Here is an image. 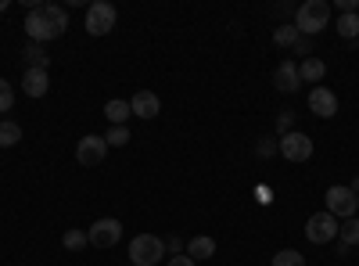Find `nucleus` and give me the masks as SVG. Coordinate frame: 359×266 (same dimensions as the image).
Here are the masks:
<instances>
[{
    "label": "nucleus",
    "mask_w": 359,
    "mask_h": 266,
    "mask_svg": "<svg viewBox=\"0 0 359 266\" xmlns=\"http://www.w3.org/2000/svg\"><path fill=\"white\" fill-rule=\"evenodd\" d=\"M65 29H69V15L57 4H33L25 15V33L33 44H50L57 36H65Z\"/></svg>",
    "instance_id": "f257e3e1"
},
{
    "label": "nucleus",
    "mask_w": 359,
    "mask_h": 266,
    "mask_svg": "<svg viewBox=\"0 0 359 266\" xmlns=\"http://www.w3.org/2000/svg\"><path fill=\"white\" fill-rule=\"evenodd\" d=\"M327 22H331V4H327V0H306V4L294 11V29H298L302 36L323 33Z\"/></svg>",
    "instance_id": "f03ea898"
},
{
    "label": "nucleus",
    "mask_w": 359,
    "mask_h": 266,
    "mask_svg": "<svg viewBox=\"0 0 359 266\" xmlns=\"http://www.w3.org/2000/svg\"><path fill=\"white\" fill-rule=\"evenodd\" d=\"M165 259V241L155 238V234H137L130 241V262L133 266H155Z\"/></svg>",
    "instance_id": "7ed1b4c3"
},
{
    "label": "nucleus",
    "mask_w": 359,
    "mask_h": 266,
    "mask_svg": "<svg viewBox=\"0 0 359 266\" xmlns=\"http://www.w3.org/2000/svg\"><path fill=\"white\" fill-rule=\"evenodd\" d=\"M327 213H331L334 220H352L359 213V194L345 184L327 187Z\"/></svg>",
    "instance_id": "20e7f679"
},
{
    "label": "nucleus",
    "mask_w": 359,
    "mask_h": 266,
    "mask_svg": "<svg viewBox=\"0 0 359 266\" xmlns=\"http://www.w3.org/2000/svg\"><path fill=\"white\" fill-rule=\"evenodd\" d=\"M115 22H118V11H115V4H108V0H97V4L86 8V33L90 36H108L115 29Z\"/></svg>",
    "instance_id": "39448f33"
},
{
    "label": "nucleus",
    "mask_w": 359,
    "mask_h": 266,
    "mask_svg": "<svg viewBox=\"0 0 359 266\" xmlns=\"http://www.w3.org/2000/svg\"><path fill=\"white\" fill-rule=\"evenodd\" d=\"M277 147H280V155H284L287 162H309V159H313V137L298 133V130L284 133V137L277 140Z\"/></svg>",
    "instance_id": "423d86ee"
},
{
    "label": "nucleus",
    "mask_w": 359,
    "mask_h": 266,
    "mask_svg": "<svg viewBox=\"0 0 359 266\" xmlns=\"http://www.w3.org/2000/svg\"><path fill=\"white\" fill-rule=\"evenodd\" d=\"M338 227H341V223L327 213V209H323V213H313L309 223H306V238H309L313 245H327V241L338 238Z\"/></svg>",
    "instance_id": "0eeeda50"
},
{
    "label": "nucleus",
    "mask_w": 359,
    "mask_h": 266,
    "mask_svg": "<svg viewBox=\"0 0 359 266\" xmlns=\"http://www.w3.org/2000/svg\"><path fill=\"white\" fill-rule=\"evenodd\" d=\"M86 238H90V245H94V248H115L118 241H123V223L104 216V220H97L94 227L86 230Z\"/></svg>",
    "instance_id": "6e6552de"
},
{
    "label": "nucleus",
    "mask_w": 359,
    "mask_h": 266,
    "mask_svg": "<svg viewBox=\"0 0 359 266\" xmlns=\"http://www.w3.org/2000/svg\"><path fill=\"white\" fill-rule=\"evenodd\" d=\"M104 155H108V140L97 137V133H86V137L76 144V159H79V166H101Z\"/></svg>",
    "instance_id": "1a4fd4ad"
},
{
    "label": "nucleus",
    "mask_w": 359,
    "mask_h": 266,
    "mask_svg": "<svg viewBox=\"0 0 359 266\" xmlns=\"http://www.w3.org/2000/svg\"><path fill=\"white\" fill-rule=\"evenodd\" d=\"M309 112L320 115V119H334V115H338V98L327 91V86H313V94H309Z\"/></svg>",
    "instance_id": "9d476101"
},
{
    "label": "nucleus",
    "mask_w": 359,
    "mask_h": 266,
    "mask_svg": "<svg viewBox=\"0 0 359 266\" xmlns=\"http://www.w3.org/2000/svg\"><path fill=\"white\" fill-rule=\"evenodd\" d=\"M273 86L280 94H294L298 86H302V76H298V65L291 62V58H284V62L273 69Z\"/></svg>",
    "instance_id": "9b49d317"
},
{
    "label": "nucleus",
    "mask_w": 359,
    "mask_h": 266,
    "mask_svg": "<svg viewBox=\"0 0 359 266\" xmlns=\"http://www.w3.org/2000/svg\"><path fill=\"white\" fill-rule=\"evenodd\" d=\"M130 108H133V115H140V119H155V115L162 112V101L151 91H137L133 101H130Z\"/></svg>",
    "instance_id": "f8f14e48"
},
{
    "label": "nucleus",
    "mask_w": 359,
    "mask_h": 266,
    "mask_svg": "<svg viewBox=\"0 0 359 266\" xmlns=\"http://www.w3.org/2000/svg\"><path fill=\"white\" fill-rule=\"evenodd\" d=\"M22 91H25L29 98H43V94L50 91V76H47V69H25V76H22Z\"/></svg>",
    "instance_id": "ddd939ff"
},
{
    "label": "nucleus",
    "mask_w": 359,
    "mask_h": 266,
    "mask_svg": "<svg viewBox=\"0 0 359 266\" xmlns=\"http://www.w3.org/2000/svg\"><path fill=\"white\" fill-rule=\"evenodd\" d=\"M298 76H302V83H320L327 76V62H323V58H302Z\"/></svg>",
    "instance_id": "4468645a"
},
{
    "label": "nucleus",
    "mask_w": 359,
    "mask_h": 266,
    "mask_svg": "<svg viewBox=\"0 0 359 266\" xmlns=\"http://www.w3.org/2000/svg\"><path fill=\"white\" fill-rule=\"evenodd\" d=\"M187 255L198 262V259H212L216 255V241L208 238V234H198V238H191L187 241Z\"/></svg>",
    "instance_id": "2eb2a0df"
},
{
    "label": "nucleus",
    "mask_w": 359,
    "mask_h": 266,
    "mask_svg": "<svg viewBox=\"0 0 359 266\" xmlns=\"http://www.w3.org/2000/svg\"><path fill=\"white\" fill-rule=\"evenodd\" d=\"M130 115H133V108H130V101H108L104 105V119L111 123V126H126V119H130Z\"/></svg>",
    "instance_id": "dca6fc26"
},
{
    "label": "nucleus",
    "mask_w": 359,
    "mask_h": 266,
    "mask_svg": "<svg viewBox=\"0 0 359 266\" xmlns=\"http://www.w3.org/2000/svg\"><path fill=\"white\" fill-rule=\"evenodd\" d=\"M22 144V126L11 119H0V147H15Z\"/></svg>",
    "instance_id": "f3484780"
},
{
    "label": "nucleus",
    "mask_w": 359,
    "mask_h": 266,
    "mask_svg": "<svg viewBox=\"0 0 359 266\" xmlns=\"http://www.w3.org/2000/svg\"><path fill=\"white\" fill-rule=\"evenodd\" d=\"M25 62H29V69H47L50 58H47L43 44H29V47H25Z\"/></svg>",
    "instance_id": "a211bd4d"
},
{
    "label": "nucleus",
    "mask_w": 359,
    "mask_h": 266,
    "mask_svg": "<svg viewBox=\"0 0 359 266\" xmlns=\"http://www.w3.org/2000/svg\"><path fill=\"white\" fill-rule=\"evenodd\" d=\"M338 238H341V245H359V216H352V220H345L341 227H338Z\"/></svg>",
    "instance_id": "6ab92c4d"
},
{
    "label": "nucleus",
    "mask_w": 359,
    "mask_h": 266,
    "mask_svg": "<svg viewBox=\"0 0 359 266\" xmlns=\"http://www.w3.org/2000/svg\"><path fill=\"white\" fill-rule=\"evenodd\" d=\"M298 40H302V33H298L294 25H280L277 33H273V44H277V47H294Z\"/></svg>",
    "instance_id": "aec40b11"
},
{
    "label": "nucleus",
    "mask_w": 359,
    "mask_h": 266,
    "mask_svg": "<svg viewBox=\"0 0 359 266\" xmlns=\"http://www.w3.org/2000/svg\"><path fill=\"white\" fill-rule=\"evenodd\" d=\"M62 245H65L69 252H83V248L90 245V238H86V230H65V238H62Z\"/></svg>",
    "instance_id": "412c9836"
},
{
    "label": "nucleus",
    "mask_w": 359,
    "mask_h": 266,
    "mask_svg": "<svg viewBox=\"0 0 359 266\" xmlns=\"http://www.w3.org/2000/svg\"><path fill=\"white\" fill-rule=\"evenodd\" d=\"M273 266H306V255L294 252V248H280V252L273 255Z\"/></svg>",
    "instance_id": "4be33fe9"
},
{
    "label": "nucleus",
    "mask_w": 359,
    "mask_h": 266,
    "mask_svg": "<svg viewBox=\"0 0 359 266\" xmlns=\"http://www.w3.org/2000/svg\"><path fill=\"white\" fill-rule=\"evenodd\" d=\"M338 33H341L345 40H355V36H359V15H341V18H338Z\"/></svg>",
    "instance_id": "5701e85b"
},
{
    "label": "nucleus",
    "mask_w": 359,
    "mask_h": 266,
    "mask_svg": "<svg viewBox=\"0 0 359 266\" xmlns=\"http://www.w3.org/2000/svg\"><path fill=\"white\" fill-rule=\"evenodd\" d=\"M104 140H108V147H123V144H130V130L126 126H111L104 133Z\"/></svg>",
    "instance_id": "b1692460"
},
{
    "label": "nucleus",
    "mask_w": 359,
    "mask_h": 266,
    "mask_svg": "<svg viewBox=\"0 0 359 266\" xmlns=\"http://www.w3.org/2000/svg\"><path fill=\"white\" fill-rule=\"evenodd\" d=\"M11 105H15V91L8 86V79H0V115H8Z\"/></svg>",
    "instance_id": "393cba45"
},
{
    "label": "nucleus",
    "mask_w": 359,
    "mask_h": 266,
    "mask_svg": "<svg viewBox=\"0 0 359 266\" xmlns=\"http://www.w3.org/2000/svg\"><path fill=\"white\" fill-rule=\"evenodd\" d=\"M277 152H280L277 140H269V137H266V140H259V147H255V155H259V159H269V155H277Z\"/></svg>",
    "instance_id": "a878e982"
},
{
    "label": "nucleus",
    "mask_w": 359,
    "mask_h": 266,
    "mask_svg": "<svg viewBox=\"0 0 359 266\" xmlns=\"http://www.w3.org/2000/svg\"><path fill=\"white\" fill-rule=\"evenodd\" d=\"M277 126H280V137L291 133V112H280V115H277Z\"/></svg>",
    "instance_id": "bb28decb"
},
{
    "label": "nucleus",
    "mask_w": 359,
    "mask_h": 266,
    "mask_svg": "<svg viewBox=\"0 0 359 266\" xmlns=\"http://www.w3.org/2000/svg\"><path fill=\"white\" fill-rule=\"evenodd\" d=\"M169 266H198V262H194L191 255H172V259H169Z\"/></svg>",
    "instance_id": "cd10ccee"
},
{
    "label": "nucleus",
    "mask_w": 359,
    "mask_h": 266,
    "mask_svg": "<svg viewBox=\"0 0 359 266\" xmlns=\"http://www.w3.org/2000/svg\"><path fill=\"white\" fill-rule=\"evenodd\" d=\"M165 248H169V252H176V255H180V238H165Z\"/></svg>",
    "instance_id": "c85d7f7f"
},
{
    "label": "nucleus",
    "mask_w": 359,
    "mask_h": 266,
    "mask_svg": "<svg viewBox=\"0 0 359 266\" xmlns=\"http://www.w3.org/2000/svg\"><path fill=\"white\" fill-rule=\"evenodd\" d=\"M352 191H355V194H359V176H355V180H352Z\"/></svg>",
    "instance_id": "c756f323"
},
{
    "label": "nucleus",
    "mask_w": 359,
    "mask_h": 266,
    "mask_svg": "<svg viewBox=\"0 0 359 266\" xmlns=\"http://www.w3.org/2000/svg\"><path fill=\"white\" fill-rule=\"evenodd\" d=\"M4 8H8V0H0V11H4Z\"/></svg>",
    "instance_id": "7c9ffc66"
},
{
    "label": "nucleus",
    "mask_w": 359,
    "mask_h": 266,
    "mask_svg": "<svg viewBox=\"0 0 359 266\" xmlns=\"http://www.w3.org/2000/svg\"><path fill=\"white\" fill-rule=\"evenodd\" d=\"M130 266H133V262H130Z\"/></svg>",
    "instance_id": "2f4dec72"
}]
</instances>
